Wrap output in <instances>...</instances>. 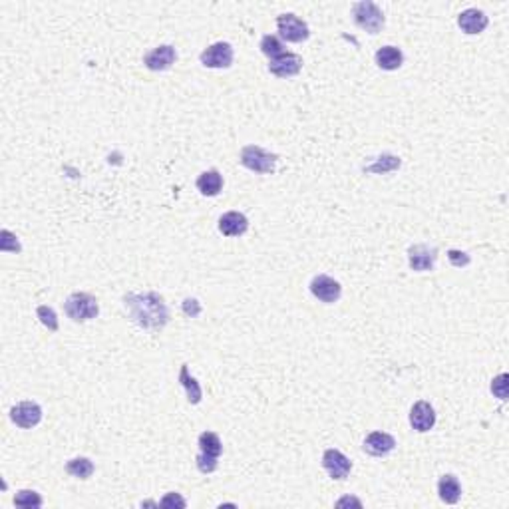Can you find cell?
<instances>
[{
  "label": "cell",
  "instance_id": "277c9868",
  "mask_svg": "<svg viewBox=\"0 0 509 509\" xmlns=\"http://www.w3.org/2000/svg\"><path fill=\"white\" fill-rule=\"evenodd\" d=\"M277 155L262 150L259 145H245L241 150V166L255 173H273L277 168Z\"/></svg>",
  "mask_w": 509,
  "mask_h": 509
},
{
  "label": "cell",
  "instance_id": "9c48e42d",
  "mask_svg": "<svg viewBox=\"0 0 509 509\" xmlns=\"http://www.w3.org/2000/svg\"><path fill=\"white\" fill-rule=\"evenodd\" d=\"M323 467L332 479H344L352 470V462L342 452L330 447L323 454Z\"/></svg>",
  "mask_w": 509,
  "mask_h": 509
},
{
  "label": "cell",
  "instance_id": "8992f818",
  "mask_svg": "<svg viewBox=\"0 0 509 509\" xmlns=\"http://www.w3.org/2000/svg\"><path fill=\"white\" fill-rule=\"evenodd\" d=\"M278 34L287 40V42H303L310 36L309 24L305 20H301L294 15H280L277 18Z\"/></svg>",
  "mask_w": 509,
  "mask_h": 509
},
{
  "label": "cell",
  "instance_id": "7c38bea8",
  "mask_svg": "<svg viewBox=\"0 0 509 509\" xmlns=\"http://www.w3.org/2000/svg\"><path fill=\"white\" fill-rule=\"evenodd\" d=\"M303 68V58L293 52H285L283 56H278L269 64V72L275 74L277 78H291L296 76Z\"/></svg>",
  "mask_w": 509,
  "mask_h": 509
},
{
  "label": "cell",
  "instance_id": "f546056e",
  "mask_svg": "<svg viewBox=\"0 0 509 509\" xmlns=\"http://www.w3.org/2000/svg\"><path fill=\"white\" fill-rule=\"evenodd\" d=\"M447 259H449V262H452L454 267H465V265H470V261H472L467 253L456 251V249L447 251Z\"/></svg>",
  "mask_w": 509,
  "mask_h": 509
},
{
  "label": "cell",
  "instance_id": "ffe728a7",
  "mask_svg": "<svg viewBox=\"0 0 509 509\" xmlns=\"http://www.w3.org/2000/svg\"><path fill=\"white\" fill-rule=\"evenodd\" d=\"M179 384L186 388L187 400L191 402V404H199L201 398H203V390H201L199 382L189 374L187 364H181V370H179Z\"/></svg>",
  "mask_w": 509,
  "mask_h": 509
},
{
  "label": "cell",
  "instance_id": "3957f363",
  "mask_svg": "<svg viewBox=\"0 0 509 509\" xmlns=\"http://www.w3.org/2000/svg\"><path fill=\"white\" fill-rule=\"evenodd\" d=\"M352 16H355L356 26H360L368 34H378L384 26L382 10L378 8V4H374L370 0H360L352 4Z\"/></svg>",
  "mask_w": 509,
  "mask_h": 509
},
{
  "label": "cell",
  "instance_id": "6da1fadb",
  "mask_svg": "<svg viewBox=\"0 0 509 509\" xmlns=\"http://www.w3.org/2000/svg\"><path fill=\"white\" fill-rule=\"evenodd\" d=\"M125 309L132 321L150 330H159L170 323V309L157 293H130L124 296Z\"/></svg>",
  "mask_w": 509,
  "mask_h": 509
},
{
  "label": "cell",
  "instance_id": "30bf717a",
  "mask_svg": "<svg viewBox=\"0 0 509 509\" xmlns=\"http://www.w3.org/2000/svg\"><path fill=\"white\" fill-rule=\"evenodd\" d=\"M177 60V52L175 48L170 44H163V46L154 48L152 52H148L143 56V66L152 72H163L173 66V62Z\"/></svg>",
  "mask_w": 509,
  "mask_h": 509
},
{
  "label": "cell",
  "instance_id": "7a4b0ae2",
  "mask_svg": "<svg viewBox=\"0 0 509 509\" xmlns=\"http://www.w3.org/2000/svg\"><path fill=\"white\" fill-rule=\"evenodd\" d=\"M64 310H66L68 319H72L74 323H86V321H92L98 316L100 307H98V301L92 294L72 293L66 298Z\"/></svg>",
  "mask_w": 509,
  "mask_h": 509
},
{
  "label": "cell",
  "instance_id": "603a6c76",
  "mask_svg": "<svg viewBox=\"0 0 509 509\" xmlns=\"http://www.w3.org/2000/svg\"><path fill=\"white\" fill-rule=\"evenodd\" d=\"M261 52L267 56V58H271V60H275L278 56H283L285 54V44L278 40L277 36H273V34H267V36H262L261 40Z\"/></svg>",
  "mask_w": 509,
  "mask_h": 509
},
{
  "label": "cell",
  "instance_id": "ac0fdd59",
  "mask_svg": "<svg viewBox=\"0 0 509 509\" xmlns=\"http://www.w3.org/2000/svg\"><path fill=\"white\" fill-rule=\"evenodd\" d=\"M197 189L201 191V195L205 197H215L221 193L223 189V177L217 170L203 171L199 177H197Z\"/></svg>",
  "mask_w": 509,
  "mask_h": 509
},
{
  "label": "cell",
  "instance_id": "f1b7e54d",
  "mask_svg": "<svg viewBox=\"0 0 509 509\" xmlns=\"http://www.w3.org/2000/svg\"><path fill=\"white\" fill-rule=\"evenodd\" d=\"M159 506H161V508H186L187 501L179 494H173V492H171V494H168L161 501H159Z\"/></svg>",
  "mask_w": 509,
  "mask_h": 509
},
{
  "label": "cell",
  "instance_id": "5b68a950",
  "mask_svg": "<svg viewBox=\"0 0 509 509\" xmlns=\"http://www.w3.org/2000/svg\"><path fill=\"white\" fill-rule=\"evenodd\" d=\"M233 58H235V52H233V46L229 42H215L209 48H205L201 52L199 60L205 68H229L233 64Z\"/></svg>",
  "mask_w": 509,
  "mask_h": 509
},
{
  "label": "cell",
  "instance_id": "52a82bcc",
  "mask_svg": "<svg viewBox=\"0 0 509 509\" xmlns=\"http://www.w3.org/2000/svg\"><path fill=\"white\" fill-rule=\"evenodd\" d=\"M10 420L15 422L18 428L22 430H30L34 426L40 424L42 420V408L36 402H20L10 408Z\"/></svg>",
  "mask_w": 509,
  "mask_h": 509
},
{
  "label": "cell",
  "instance_id": "7402d4cb",
  "mask_svg": "<svg viewBox=\"0 0 509 509\" xmlns=\"http://www.w3.org/2000/svg\"><path fill=\"white\" fill-rule=\"evenodd\" d=\"M199 452L207 454V456H215L219 458L221 452H223V444L219 440V436L215 432H203L199 436Z\"/></svg>",
  "mask_w": 509,
  "mask_h": 509
},
{
  "label": "cell",
  "instance_id": "d6986e66",
  "mask_svg": "<svg viewBox=\"0 0 509 509\" xmlns=\"http://www.w3.org/2000/svg\"><path fill=\"white\" fill-rule=\"evenodd\" d=\"M404 62V54H402L400 48L396 46H382L378 52H376V64H378V68H382V70H388V72H392V70H398Z\"/></svg>",
  "mask_w": 509,
  "mask_h": 509
},
{
  "label": "cell",
  "instance_id": "5bb4252c",
  "mask_svg": "<svg viewBox=\"0 0 509 509\" xmlns=\"http://www.w3.org/2000/svg\"><path fill=\"white\" fill-rule=\"evenodd\" d=\"M396 447V440L394 436L386 432H372L366 436L364 444H362V449L370 456H376V458H382L386 454H390L392 449Z\"/></svg>",
  "mask_w": 509,
  "mask_h": 509
},
{
  "label": "cell",
  "instance_id": "44dd1931",
  "mask_svg": "<svg viewBox=\"0 0 509 509\" xmlns=\"http://www.w3.org/2000/svg\"><path fill=\"white\" fill-rule=\"evenodd\" d=\"M93 463L92 460H88V458H74V460H70V462L66 463V472L70 474V476H74V478H80V479H88L90 476L93 474Z\"/></svg>",
  "mask_w": 509,
  "mask_h": 509
},
{
  "label": "cell",
  "instance_id": "8fae6325",
  "mask_svg": "<svg viewBox=\"0 0 509 509\" xmlns=\"http://www.w3.org/2000/svg\"><path fill=\"white\" fill-rule=\"evenodd\" d=\"M410 424L416 432H430L436 424V412L426 400L416 402L410 410Z\"/></svg>",
  "mask_w": 509,
  "mask_h": 509
},
{
  "label": "cell",
  "instance_id": "ba28073f",
  "mask_svg": "<svg viewBox=\"0 0 509 509\" xmlns=\"http://www.w3.org/2000/svg\"><path fill=\"white\" fill-rule=\"evenodd\" d=\"M310 293H312V296H316L319 301L326 303V305H332L340 298L342 287H340L339 280H334L328 275H316L310 280Z\"/></svg>",
  "mask_w": 509,
  "mask_h": 509
},
{
  "label": "cell",
  "instance_id": "e0dca14e",
  "mask_svg": "<svg viewBox=\"0 0 509 509\" xmlns=\"http://www.w3.org/2000/svg\"><path fill=\"white\" fill-rule=\"evenodd\" d=\"M438 494H440V499L444 503H458L462 497V485H460L458 478L452 474L442 476L438 481Z\"/></svg>",
  "mask_w": 509,
  "mask_h": 509
},
{
  "label": "cell",
  "instance_id": "9a60e30c",
  "mask_svg": "<svg viewBox=\"0 0 509 509\" xmlns=\"http://www.w3.org/2000/svg\"><path fill=\"white\" fill-rule=\"evenodd\" d=\"M249 219L239 211H229L219 219V231L225 237H241L243 233H247Z\"/></svg>",
  "mask_w": 509,
  "mask_h": 509
},
{
  "label": "cell",
  "instance_id": "484cf974",
  "mask_svg": "<svg viewBox=\"0 0 509 509\" xmlns=\"http://www.w3.org/2000/svg\"><path fill=\"white\" fill-rule=\"evenodd\" d=\"M217 465H219V462H217L215 456H207L203 452L197 454V467H199L201 474H213L217 470Z\"/></svg>",
  "mask_w": 509,
  "mask_h": 509
},
{
  "label": "cell",
  "instance_id": "cb8c5ba5",
  "mask_svg": "<svg viewBox=\"0 0 509 509\" xmlns=\"http://www.w3.org/2000/svg\"><path fill=\"white\" fill-rule=\"evenodd\" d=\"M42 497L32 490H22L15 495V506L18 508H42Z\"/></svg>",
  "mask_w": 509,
  "mask_h": 509
},
{
  "label": "cell",
  "instance_id": "4dcf8cb0",
  "mask_svg": "<svg viewBox=\"0 0 509 509\" xmlns=\"http://www.w3.org/2000/svg\"><path fill=\"white\" fill-rule=\"evenodd\" d=\"M184 312H186L187 316H191V319L199 316L201 312L199 301H197V298H186V301H184Z\"/></svg>",
  "mask_w": 509,
  "mask_h": 509
},
{
  "label": "cell",
  "instance_id": "2e32d148",
  "mask_svg": "<svg viewBox=\"0 0 509 509\" xmlns=\"http://www.w3.org/2000/svg\"><path fill=\"white\" fill-rule=\"evenodd\" d=\"M488 16L483 10H478V8H467L463 10L462 15L458 16V26L462 28L465 34H479L488 28Z\"/></svg>",
  "mask_w": 509,
  "mask_h": 509
},
{
  "label": "cell",
  "instance_id": "1f68e13d",
  "mask_svg": "<svg viewBox=\"0 0 509 509\" xmlns=\"http://www.w3.org/2000/svg\"><path fill=\"white\" fill-rule=\"evenodd\" d=\"M337 506H339V508H342V506H356V508H360V506H362V501H360V499H356V497H344V499H340Z\"/></svg>",
  "mask_w": 509,
  "mask_h": 509
},
{
  "label": "cell",
  "instance_id": "4fadbf2b",
  "mask_svg": "<svg viewBox=\"0 0 509 509\" xmlns=\"http://www.w3.org/2000/svg\"><path fill=\"white\" fill-rule=\"evenodd\" d=\"M408 259H410V269L416 273L432 271L434 262L438 259V251L428 245H414L408 251Z\"/></svg>",
  "mask_w": 509,
  "mask_h": 509
},
{
  "label": "cell",
  "instance_id": "4316f807",
  "mask_svg": "<svg viewBox=\"0 0 509 509\" xmlns=\"http://www.w3.org/2000/svg\"><path fill=\"white\" fill-rule=\"evenodd\" d=\"M492 392L499 400H508V374H499L492 382Z\"/></svg>",
  "mask_w": 509,
  "mask_h": 509
},
{
  "label": "cell",
  "instance_id": "d4e9b609",
  "mask_svg": "<svg viewBox=\"0 0 509 509\" xmlns=\"http://www.w3.org/2000/svg\"><path fill=\"white\" fill-rule=\"evenodd\" d=\"M36 316L40 319V323L44 324L48 330H52V332L58 330V316H56L54 309H50L46 305H42V307L36 309Z\"/></svg>",
  "mask_w": 509,
  "mask_h": 509
},
{
  "label": "cell",
  "instance_id": "83f0119b",
  "mask_svg": "<svg viewBox=\"0 0 509 509\" xmlns=\"http://www.w3.org/2000/svg\"><path fill=\"white\" fill-rule=\"evenodd\" d=\"M0 249L6 253V251H12V253H20V243L16 241V237L10 231H2V241H0Z\"/></svg>",
  "mask_w": 509,
  "mask_h": 509
}]
</instances>
